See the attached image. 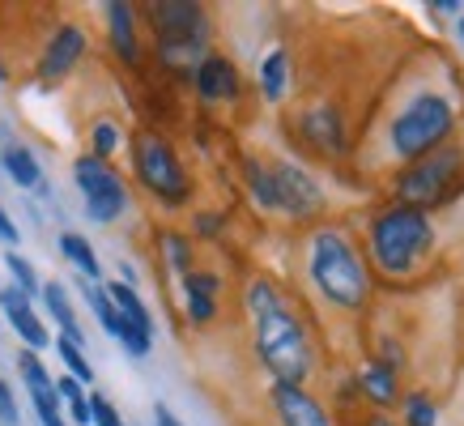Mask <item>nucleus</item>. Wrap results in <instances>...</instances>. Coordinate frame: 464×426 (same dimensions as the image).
I'll use <instances>...</instances> for the list:
<instances>
[{
  "instance_id": "f257e3e1",
  "label": "nucleus",
  "mask_w": 464,
  "mask_h": 426,
  "mask_svg": "<svg viewBox=\"0 0 464 426\" xmlns=\"http://www.w3.org/2000/svg\"><path fill=\"white\" fill-rule=\"evenodd\" d=\"M247 312H252V328H256V350H260V363L273 371V383H298L303 388L311 371V345L303 324H298V315L277 295V286L273 282L247 286Z\"/></svg>"
},
{
  "instance_id": "f03ea898",
  "label": "nucleus",
  "mask_w": 464,
  "mask_h": 426,
  "mask_svg": "<svg viewBox=\"0 0 464 426\" xmlns=\"http://www.w3.org/2000/svg\"><path fill=\"white\" fill-rule=\"evenodd\" d=\"M307 273H311V286L333 307H341V312H358V307H366V298H371V273H366L362 252L353 247L350 235H341L333 227L311 235Z\"/></svg>"
},
{
  "instance_id": "7ed1b4c3",
  "label": "nucleus",
  "mask_w": 464,
  "mask_h": 426,
  "mask_svg": "<svg viewBox=\"0 0 464 426\" xmlns=\"http://www.w3.org/2000/svg\"><path fill=\"white\" fill-rule=\"evenodd\" d=\"M435 247V227L422 209L392 205L371 222V256L388 277H409Z\"/></svg>"
},
{
  "instance_id": "20e7f679",
  "label": "nucleus",
  "mask_w": 464,
  "mask_h": 426,
  "mask_svg": "<svg viewBox=\"0 0 464 426\" xmlns=\"http://www.w3.org/2000/svg\"><path fill=\"white\" fill-rule=\"evenodd\" d=\"M451 128H456V111L443 94H418V99L401 107L396 120L388 124V145H392L396 158L405 162H418V158L435 154L439 145H448Z\"/></svg>"
},
{
  "instance_id": "39448f33",
  "label": "nucleus",
  "mask_w": 464,
  "mask_h": 426,
  "mask_svg": "<svg viewBox=\"0 0 464 426\" xmlns=\"http://www.w3.org/2000/svg\"><path fill=\"white\" fill-rule=\"evenodd\" d=\"M132 170H137V179L145 184V192H154L162 205H183L188 192H192L170 141L158 137V132H137L132 137Z\"/></svg>"
},
{
  "instance_id": "423d86ee",
  "label": "nucleus",
  "mask_w": 464,
  "mask_h": 426,
  "mask_svg": "<svg viewBox=\"0 0 464 426\" xmlns=\"http://www.w3.org/2000/svg\"><path fill=\"white\" fill-rule=\"evenodd\" d=\"M464 167V150L460 145H439L435 154L418 158L413 167H405L396 175V200L409 205V209H422V205H435Z\"/></svg>"
},
{
  "instance_id": "0eeeda50",
  "label": "nucleus",
  "mask_w": 464,
  "mask_h": 426,
  "mask_svg": "<svg viewBox=\"0 0 464 426\" xmlns=\"http://www.w3.org/2000/svg\"><path fill=\"white\" fill-rule=\"evenodd\" d=\"M150 22L158 30V47L162 60L179 64V60L200 56V47L209 39V22L200 14V5H154Z\"/></svg>"
},
{
  "instance_id": "6e6552de",
  "label": "nucleus",
  "mask_w": 464,
  "mask_h": 426,
  "mask_svg": "<svg viewBox=\"0 0 464 426\" xmlns=\"http://www.w3.org/2000/svg\"><path fill=\"white\" fill-rule=\"evenodd\" d=\"M72 179H77V192L85 197L90 222L107 227V222H115V218L128 209V188L111 170V162H102V158H94V154H82L72 162Z\"/></svg>"
},
{
  "instance_id": "1a4fd4ad",
  "label": "nucleus",
  "mask_w": 464,
  "mask_h": 426,
  "mask_svg": "<svg viewBox=\"0 0 464 426\" xmlns=\"http://www.w3.org/2000/svg\"><path fill=\"white\" fill-rule=\"evenodd\" d=\"M268 179H273L277 209L290 213V218H315V213L324 209L320 184H315V179H311V175L298 167V162H285V158H277V162L268 167Z\"/></svg>"
},
{
  "instance_id": "9d476101",
  "label": "nucleus",
  "mask_w": 464,
  "mask_h": 426,
  "mask_svg": "<svg viewBox=\"0 0 464 426\" xmlns=\"http://www.w3.org/2000/svg\"><path fill=\"white\" fill-rule=\"evenodd\" d=\"M102 290H107V298L115 303V312L124 315V337H120L124 350L132 358H145L154 350V315H150V307H145L141 295L128 282H107Z\"/></svg>"
},
{
  "instance_id": "9b49d317",
  "label": "nucleus",
  "mask_w": 464,
  "mask_h": 426,
  "mask_svg": "<svg viewBox=\"0 0 464 426\" xmlns=\"http://www.w3.org/2000/svg\"><path fill=\"white\" fill-rule=\"evenodd\" d=\"M85 56V30L72 26V22H64V26H56V34L47 39V47H43V60H39V82L56 85L64 82L72 69H77V60Z\"/></svg>"
},
{
  "instance_id": "f8f14e48",
  "label": "nucleus",
  "mask_w": 464,
  "mask_h": 426,
  "mask_svg": "<svg viewBox=\"0 0 464 426\" xmlns=\"http://www.w3.org/2000/svg\"><path fill=\"white\" fill-rule=\"evenodd\" d=\"M268 401H273V410H277V422L282 426H333L328 410H324L311 392H303L298 383H273Z\"/></svg>"
},
{
  "instance_id": "ddd939ff",
  "label": "nucleus",
  "mask_w": 464,
  "mask_h": 426,
  "mask_svg": "<svg viewBox=\"0 0 464 426\" xmlns=\"http://www.w3.org/2000/svg\"><path fill=\"white\" fill-rule=\"evenodd\" d=\"M0 312H5V320L14 324L17 337L26 341V350H47V345H52L47 324L39 320V312L30 307V298L22 295L17 286H0Z\"/></svg>"
},
{
  "instance_id": "4468645a",
  "label": "nucleus",
  "mask_w": 464,
  "mask_h": 426,
  "mask_svg": "<svg viewBox=\"0 0 464 426\" xmlns=\"http://www.w3.org/2000/svg\"><path fill=\"white\" fill-rule=\"evenodd\" d=\"M192 82H197V94L205 102H226V99L239 94V69H235V60L218 56V52H209V56L197 60Z\"/></svg>"
},
{
  "instance_id": "2eb2a0df",
  "label": "nucleus",
  "mask_w": 464,
  "mask_h": 426,
  "mask_svg": "<svg viewBox=\"0 0 464 426\" xmlns=\"http://www.w3.org/2000/svg\"><path fill=\"white\" fill-rule=\"evenodd\" d=\"M218 290H222V282L213 273H183V298H188V320L192 324L218 320Z\"/></svg>"
},
{
  "instance_id": "dca6fc26",
  "label": "nucleus",
  "mask_w": 464,
  "mask_h": 426,
  "mask_svg": "<svg viewBox=\"0 0 464 426\" xmlns=\"http://www.w3.org/2000/svg\"><path fill=\"white\" fill-rule=\"evenodd\" d=\"M107 34H111L115 56L124 64H137L141 60V43H137V17H132V5L124 0H111L107 5Z\"/></svg>"
},
{
  "instance_id": "f3484780",
  "label": "nucleus",
  "mask_w": 464,
  "mask_h": 426,
  "mask_svg": "<svg viewBox=\"0 0 464 426\" xmlns=\"http://www.w3.org/2000/svg\"><path fill=\"white\" fill-rule=\"evenodd\" d=\"M43 307H47V315L60 324V337H69L72 345H82L85 350V333H82V324H77V307H72V298H69V290L60 282H43Z\"/></svg>"
},
{
  "instance_id": "a211bd4d",
  "label": "nucleus",
  "mask_w": 464,
  "mask_h": 426,
  "mask_svg": "<svg viewBox=\"0 0 464 426\" xmlns=\"http://www.w3.org/2000/svg\"><path fill=\"white\" fill-rule=\"evenodd\" d=\"M0 167H5V175H9L17 188H26V192H47L39 158L30 154L26 145H9V150H0Z\"/></svg>"
},
{
  "instance_id": "6ab92c4d",
  "label": "nucleus",
  "mask_w": 464,
  "mask_h": 426,
  "mask_svg": "<svg viewBox=\"0 0 464 426\" xmlns=\"http://www.w3.org/2000/svg\"><path fill=\"white\" fill-rule=\"evenodd\" d=\"M303 137H307L311 145H320V150H328V154H341V115L337 111H303Z\"/></svg>"
},
{
  "instance_id": "aec40b11",
  "label": "nucleus",
  "mask_w": 464,
  "mask_h": 426,
  "mask_svg": "<svg viewBox=\"0 0 464 426\" xmlns=\"http://www.w3.org/2000/svg\"><path fill=\"white\" fill-rule=\"evenodd\" d=\"M358 383H362V392L375 405H396V397H401V388H396V371L383 367V363H366L362 371H358Z\"/></svg>"
},
{
  "instance_id": "412c9836",
  "label": "nucleus",
  "mask_w": 464,
  "mask_h": 426,
  "mask_svg": "<svg viewBox=\"0 0 464 426\" xmlns=\"http://www.w3.org/2000/svg\"><path fill=\"white\" fill-rule=\"evenodd\" d=\"M60 252H64V260H72V265H77V273H82L85 282H99V277H102L99 256H94V247H90V239H85V235L64 230V235H60Z\"/></svg>"
},
{
  "instance_id": "4be33fe9",
  "label": "nucleus",
  "mask_w": 464,
  "mask_h": 426,
  "mask_svg": "<svg viewBox=\"0 0 464 426\" xmlns=\"http://www.w3.org/2000/svg\"><path fill=\"white\" fill-rule=\"evenodd\" d=\"M82 295H85V303H90V307H94V315H99V324L107 328V337H124V315L115 312V303L111 298H107V290H102L99 282H85L82 277Z\"/></svg>"
},
{
  "instance_id": "5701e85b",
  "label": "nucleus",
  "mask_w": 464,
  "mask_h": 426,
  "mask_svg": "<svg viewBox=\"0 0 464 426\" xmlns=\"http://www.w3.org/2000/svg\"><path fill=\"white\" fill-rule=\"evenodd\" d=\"M285 85H290V56L277 47V52H268L265 64H260V90H265L268 102H277L285 94Z\"/></svg>"
},
{
  "instance_id": "b1692460",
  "label": "nucleus",
  "mask_w": 464,
  "mask_h": 426,
  "mask_svg": "<svg viewBox=\"0 0 464 426\" xmlns=\"http://www.w3.org/2000/svg\"><path fill=\"white\" fill-rule=\"evenodd\" d=\"M243 170H247V188H252L256 205H260V209H277V197H273V179H268V167H265V162L247 158V162H243Z\"/></svg>"
},
{
  "instance_id": "393cba45",
  "label": "nucleus",
  "mask_w": 464,
  "mask_h": 426,
  "mask_svg": "<svg viewBox=\"0 0 464 426\" xmlns=\"http://www.w3.org/2000/svg\"><path fill=\"white\" fill-rule=\"evenodd\" d=\"M5 269L14 273V282H9V286H17V290H22L26 298H34L43 290V286H39V273H34V265H30L22 252H5Z\"/></svg>"
},
{
  "instance_id": "a878e982",
  "label": "nucleus",
  "mask_w": 464,
  "mask_h": 426,
  "mask_svg": "<svg viewBox=\"0 0 464 426\" xmlns=\"http://www.w3.org/2000/svg\"><path fill=\"white\" fill-rule=\"evenodd\" d=\"M56 354L64 358V367H69V375L77 383H90V380H94V367H90V358H85L82 345H72L69 337H56Z\"/></svg>"
},
{
  "instance_id": "bb28decb",
  "label": "nucleus",
  "mask_w": 464,
  "mask_h": 426,
  "mask_svg": "<svg viewBox=\"0 0 464 426\" xmlns=\"http://www.w3.org/2000/svg\"><path fill=\"white\" fill-rule=\"evenodd\" d=\"M162 256H167V265L175 273H192V243L183 239V235H175V230H167V235H162Z\"/></svg>"
},
{
  "instance_id": "cd10ccee",
  "label": "nucleus",
  "mask_w": 464,
  "mask_h": 426,
  "mask_svg": "<svg viewBox=\"0 0 464 426\" xmlns=\"http://www.w3.org/2000/svg\"><path fill=\"white\" fill-rule=\"evenodd\" d=\"M115 150H120V128H115L111 120H99V124L90 128V154L107 162Z\"/></svg>"
},
{
  "instance_id": "c85d7f7f",
  "label": "nucleus",
  "mask_w": 464,
  "mask_h": 426,
  "mask_svg": "<svg viewBox=\"0 0 464 426\" xmlns=\"http://www.w3.org/2000/svg\"><path fill=\"white\" fill-rule=\"evenodd\" d=\"M439 422V410L435 401L426 392H409L405 397V426H435Z\"/></svg>"
},
{
  "instance_id": "c756f323",
  "label": "nucleus",
  "mask_w": 464,
  "mask_h": 426,
  "mask_svg": "<svg viewBox=\"0 0 464 426\" xmlns=\"http://www.w3.org/2000/svg\"><path fill=\"white\" fill-rule=\"evenodd\" d=\"M90 426H124L120 410H115L102 392H94V397H90Z\"/></svg>"
},
{
  "instance_id": "7c9ffc66",
  "label": "nucleus",
  "mask_w": 464,
  "mask_h": 426,
  "mask_svg": "<svg viewBox=\"0 0 464 426\" xmlns=\"http://www.w3.org/2000/svg\"><path fill=\"white\" fill-rule=\"evenodd\" d=\"M0 422H5V426H17V422H22L17 397H14V388L5 383V375H0Z\"/></svg>"
},
{
  "instance_id": "2f4dec72",
  "label": "nucleus",
  "mask_w": 464,
  "mask_h": 426,
  "mask_svg": "<svg viewBox=\"0 0 464 426\" xmlns=\"http://www.w3.org/2000/svg\"><path fill=\"white\" fill-rule=\"evenodd\" d=\"M0 239L9 243V247H14V243L22 239V235H17V227H14V218H9V213H5V205H0Z\"/></svg>"
},
{
  "instance_id": "473e14b6",
  "label": "nucleus",
  "mask_w": 464,
  "mask_h": 426,
  "mask_svg": "<svg viewBox=\"0 0 464 426\" xmlns=\"http://www.w3.org/2000/svg\"><path fill=\"white\" fill-rule=\"evenodd\" d=\"M154 426H183V422L175 418V410H170V405H162V401H158V405H154Z\"/></svg>"
},
{
  "instance_id": "72a5a7b5",
  "label": "nucleus",
  "mask_w": 464,
  "mask_h": 426,
  "mask_svg": "<svg viewBox=\"0 0 464 426\" xmlns=\"http://www.w3.org/2000/svg\"><path fill=\"white\" fill-rule=\"evenodd\" d=\"M197 230H200V235H218V230H222L218 213H197Z\"/></svg>"
},
{
  "instance_id": "f704fd0d",
  "label": "nucleus",
  "mask_w": 464,
  "mask_h": 426,
  "mask_svg": "<svg viewBox=\"0 0 464 426\" xmlns=\"http://www.w3.org/2000/svg\"><path fill=\"white\" fill-rule=\"evenodd\" d=\"M430 9H439V14H460L456 0H430Z\"/></svg>"
},
{
  "instance_id": "c9c22d12",
  "label": "nucleus",
  "mask_w": 464,
  "mask_h": 426,
  "mask_svg": "<svg viewBox=\"0 0 464 426\" xmlns=\"http://www.w3.org/2000/svg\"><path fill=\"white\" fill-rule=\"evenodd\" d=\"M366 426H396L392 418H383V413H375V418H366Z\"/></svg>"
},
{
  "instance_id": "e433bc0d",
  "label": "nucleus",
  "mask_w": 464,
  "mask_h": 426,
  "mask_svg": "<svg viewBox=\"0 0 464 426\" xmlns=\"http://www.w3.org/2000/svg\"><path fill=\"white\" fill-rule=\"evenodd\" d=\"M460 39H464V17H460Z\"/></svg>"
},
{
  "instance_id": "4c0bfd02",
  "label": "nucleus",
  "mask_w": 464,
  "mask_h": 426,
  "mask_svg": "<svg viewBox=\"0 0 464 426\" xmlns=\"http://www.w3.org/2000/svg\"><path fill=\"white\" fill-rule=\"evenodd\" d=\"M0 77H5V69H0Z\"/></svg>"
}]
</instances>
